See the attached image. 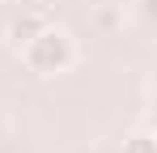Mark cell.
Masks as SVG:
<instances>
[{
	"instance_id": "1",
	"label": "cell",
	"mask_w": 157,
	"mask_h": 153,
	"mask_svg": "<svg viewBox=\"0 0 157 153\" xmlns=\"http://www.w3.org/2000/svg\"><path fill=\"white\" fill-rule=\"evenodd\" d=\"M21 60H26L30 73H38V76H55V73H68V68H72L77 47H72V38H68L64 30L43 26V30L26 43V47H21Z\"/></svg>"
},
{
	"instance_id": "2",
	"label": "cell",
	"mask_w": 157,
	"mask_h": 153,
	"mask_svg": "<svg viewBox=\"0 0 157 153\" xmlns=\"http://www.w3.org/2000/svg\"><path fill=\"white\" fill-rule=\"evenodd\" d=\"M43 26H47V17H43L38 9H21V13L9 22V38H13V47H26L30 38L43 30Z\"/></svg>"
},
{
	"instance_id": "3",
	"label": "cell",
	"mask_w": 157,
	"mask_h": 153,
	"mask_svg": "<svg viewBox=\"0 0 157 153\" xmlns=\"http://www.w3.org/2000/svg\"><path fill=\"white\" fill-rule=\"evenodd\" d=\"M123 153H157V136L153 132H136L123 140Z\"/></svg>"
}]
</instances>
